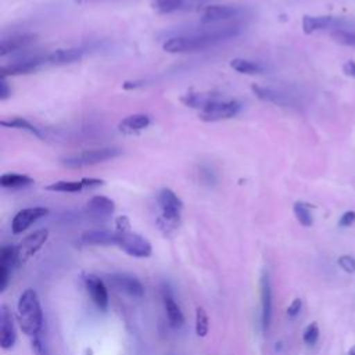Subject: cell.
<instances>
[{
	"mask_svg": "<svg viewBox=\"0 0 355 355\" xmlns=\"http://www.w3.org/2000/svg\"><path fill=\"white\" fill-rule=\"evenodd\" d=\"M259 287H261V324H262V330L268 331L270 319H272V287H270V280L266 272L262 273Z\"/></svg>",
	"mask_w": 355,
	"mask_h": 355,
	"instance_id": "7c38bea8",
	"label": "cell"
},
{
	"mask_svg": "<svg viewBox=\"0 0 355 355\" xmlns=\"http://www.w3.org/2000/svg\"><path fill=\"white\" fill-rule=\"evenodd\" d=\"M319 338V326L316 322H312L306 326V329L304 330V334H302V340L305 344L308 345H313Z\"/></svg>",
	"mask_w": 355,
	"mask_h": 355,
	"instance_id": "d6a6232c",
	"label": "cell"
},
{
	"mask_svg": "<svg viewBox=\"0 0 355 355\" xmlns=\"http://www.w3.org/2000/svg\"><path fill=\"white\" fill-rule=\"evenodd\" d=\"M241 110V104L236 100H225L216 96L202 111H200V119L205 122H216L236 116Z\"/></svg>",
	"mask_w": 355,
	"mask_h": 355,
	"instance_id": "5b68a950",
	"label": "cell"
},
{
	"mask_svg": "<svg viewBox=\"0 0 355 355\" xmlns=\"http://www.w3.org/2000/svg\"><path fill=\"white\" fill-rule=\"evenodd\" d=\"M348 25V21L340 17H331V15H305L302 18V29L305 33H313L318 31H324V29H345Z\"/></svg>",
	"mask_w": 355,
	"mask_h": 355,
	"instance_id": "ba28073f",
	"label": "cell"
},
{
	"mask_svg": "<svg viewBox=\"0 0 355 355\" xmlns=\"http://www.w3.org/2000/svg\"><path fill=\"white\" fill-rule=\"evenodd\" d=\"M82 182H83L85 189H94V187L104 184L103 179H96V178H83Z\"/></svg>",
	"mask_w": 355,
	"mask_h": 355,
	"instance_id": "f35d334b",
	"label": "cell"
},
{
	"mask_svg": "<svg viewBox=\"0 0 355 355\" xmlns=\"http://www.w3.org/2000/svg\"><path fill=\"white\" fill-rule=\"evenodd\" d=\"M252 92L255 93V96L263 101L268 103H273L277 105H283V107H294L297 104V101L290 97L288 94L272 89V87H265V86H258V85H252Z\"/></svg>",
	"mask_w": 355,
	"mask_h": 355,
	"instance_id": "e0dca14e",
	"label": "cell"
},
{
	"mask_svg": "<svg viewBox=\"0 0 355 355\" xmlns=\"http://www.w3.org/2000/svg\"><path fill=\"white\" fill-rule=\"evenodd\" d=\"M115 232H123V230H129L130 229V220L128 216L121 215L115 219Z\"/></svg>",
	"mask_w": 355,
	"mask_h": 355,
	"instance_id": "8d00e7d4",
	"label": "cell"
},
{
	"mask_svg": "<svg viewBox=\"0 0 355 355\" xmlns=\"http://www.w3.org/2000/svg\"><path fill=\"white\" fill-rule=\"evenodd\" d=\"M162 301H164V306H165V312H166V318L169 320V324L175 329L180 327L184 323V316H183L179 305L173 300L172 293L168 287H165L162 290Z\"/></svg>",
	"mask_w": 355,
	"mask_h": 355,
	"instance_id": "d6986e66",
	"label": "cell"
},
{
	"mask_svg": "<svg viewBox=\"0 0 355 355\" xmlns=\"http://www.w3.org/2000/svg\"><path fill=\"white\" fill-rule=\"evenodd\" d=\"M301 308H302V301H301L300 298H294L293 302H291V304L288 305V308H287V315H288L290 318H295V316L300 313Z\"/></svg>",
	"mask_w": 355,
	"mask_h": 355,
	"instance_id": "74e56055",
	"label": "cell"
},
{
	"mask_svg": "<svg viewBox=\"0 0 355 355\" xmlns=\"http://www.w3.org/2000/svg\"><path fill=\"white\" fill-rule=\"evenodd\" d=\"M43 333H44V330L32 337V349H33L35 355H50L47 345L44 343V338H43Z\"/></svg>",
	"mask_w": 355,
	"mask_h": 355,
	"instance_id": "836d02e7",
	"label": "cell"
},
{
	"mask_svg": "<svg viewBox=\"0 0 355 355\" xmlns=\"http://www.w3.org/2000/svg\"><path fill=\"white\" fill-rule=\"evenodd\" d=\"M240 33V28L237 25L223 26L218 29H212L208 32L193 33V35H180L169 37L164 42L162 49L166 53H191L198 50H205L212 47L223 40L232 39Z\"/></svg>",
	"mask_w": 355,
	"mask_h": 355,
	"instance_id": "6da1fadb",
	"label": "cell"
},
{
	"mask_svg": "<svg viewBox=\"0 0 355 355\" xmlns=\"http://www.w3.org/2000/svg\"><path fill=\"white\" fill-rule=\"evenodd\" d=\"M354 222H355V211H347V212H344V214L341 215V218H340V220H338V225H340L341 227H348V226H351Z\"/></svg>",
	"mask_w": 355,
	"mask_h": 355,
	"instance_id": "d590c367",
	"label": "cell"
},
{
	"mask_svg": "<svg viewBox=\"0 0 355 355\" xmlns=\"http://www.w3.org/2000/svg\"><path fill=\"white\" fill-rule=\"evenodd\" d=\"M337 263L347 273H354L355 272V258L351 257V255H341L337 259Z\"/></svg>",
	"mask_w": 355,
	"mask_h": 355,
	"instance_id": "e575fe53",
	"label": "cell"
},
{
	"mask_svg": "<svg viewBox=\"0 0 355 355\" xmlns=\"http://www.w3.org/2000/svg\"><path fill=\"white\" fill-rule=\"evenodd\" d=\"M0 344L3 349H8L15 344L17 333L12 320V315L6 305H1L0 311Z\"/></svg>",
	"mask_w": 355,
	"mask_h": 355,
	"instance_id": "2e32d148",
	"label": "cell"
},
{
	"mask_svg": "<svg viewBox=\"0 0 355 355\" xmlns=\"http://www.w3.org/2000/svg\"><path fill=\"white\" fill-rule=\"evenodd\" d=\"M33 183V179L26 176V175H21V173H14V172H8V173H3L0 176V184L6 189H22L26 186H31Z\"/></svg>",
	"mask_w": 355,
	"mask_h": 355,
	"instance_id": "d4e9b609",
	"label": "cell"
},
{
	"mask_svg": "<svg viewBox=\"0 0 355 355\" xmlns=\"http://www.w3.org/2000/svg\"><path fill=\"white\" fill-rule=\"evenodd\" d=\"M82 243L92 245H110L116 244V233L108 230H87L80 237Z\"/></svg>",
	"mask_w": 355,
	"mask_h": 355,
	"instance_id": "603a6c76",
	"label": "cell"
},
{
	"mask_svg": "<svg viewBox=\"0 0 355 355\" xmlns=\"http://www.w3.org/2000/svg\"><path fill=\"white\" fill-rule=\"evenodd\" d=\"M49 239V230L47 229H39L33 233L28 234L22 241L15 247V261L17 266L24 265L31 257H33L46 243Z\"/></svg>",
	"mask_w": 355,
	"mask_h": 355,
	"instance_id": "52a82bcc",
	"label": "cell"
},
{
	"mask_svg": "<svg viewBox=\"0 0 355 355\" xmlns=\"http://www.w3.org/2000/svg\"><path fill=\"white\" fill-rule=\"evenodd\" d=\"M150 122L151 119L147 114H132L118 123V130L123 135H133L146 129Z\"/></svg>",
	"mask_w": 355,
	"mask_h": 355,
	"instance_id": "44dd1931",
	"label": "cell"
},
{
	"mask_svg": "<svg viewBox=\"0 0 355 355\" xmlns=\"http://www.w3.org/2000/svg\"><path fill=\"white\" fill-rule=\"evenodd\" d=\"M18 323L22 331L33 337L44 330L43 327V311L40 306V301L37 293L33 288H26L18 300L17 305Z\"/></svg>",
	"mask_w": 355,
	"mask_h": 355,
	"instance_id": "7a4b0ae2",
	"label": "cell"
},
{
	"mask_svg": "<svg viewBox=\"0 0 355 355\" xmlns=\"http://www.w3.org/2000/svg\"><path fill=\"white\" fill-rule=\"evenodd\" d=\"M330 36L333 37L334 42L344 44V46H352L355 47V31L349 29H336L330 32Z\"/></svg>",
	"mask_w": 355,
	"mask_h": 355,
	"instance_id": "4dcf8cb0",
	"label": "cell"
},
{
	"mask_svg": "<svg viewBox=\"0 0 355 355\" xmlns=\"http://www.w3.org/2000/svg\"><path fill=\"white\" fill-rule=\"evenodd\" d=\"M115 211V202L105 196H94L86 204V212L93 219H107Z\"/></svg>",
	"mask_w": 355,
	"mask_h": 355,
	"instance_id": "9a60e30c",
	"label": "cell"
},
{
	"mask_svg": "<svg viewBox=\"0 0 355 355\" xmlns=\"http://www.w3.org/2000/svg\"><path fill=\"white\" fill-rule=\"evenodd\" d=\"M49 191H58V193H79L85 189L82 179L80 180H58L50 183L44 187Z\"/></svg>",
	"mask_w": 355,
	"mask_h": 355,
	"instance_id": "484cf974",
	"label": "cell"
},
{
	"mask_svg": "<svg viewBox=\"0 0 355 355\" xmlns=\"http://www.w3.org/2000/svg\"><path fill=\"white\" fill-rule=\"evenodd\" d=\"M42 64H46V57H32L21 61H15L7 65H3L0 69L1 78L14 76V75H25L36 71Z\"/></svg>",
	"mask_w": 355,
	"mask_h": 355,
	"instance_id": "5bb4252c",
	"label": "cell"
},
{
	"mask_svg": "<svg viewBox=\"0 0 355 355\" xmlns=\"http://www.w3.org/2000/svg\"><path fill=\"white\" fill-rule=\"evenodd\" d=\"M115 233L118 237L116 244L126 254L136 257V258H146V257L151 255L153 247L146 237L140 236L139 233L132 232V229L123 230V232H115Z\"/></svg>",
	"mask_w": 355,
	"mask_h": 355,
	"instance_id": "8992f818",
	"label": "cell"
},
{
	"mask_svg": "<svg viewBox=\"0 0 355 355\" xmlns=\"http://www.w3.org/2000/svg\"><path fill=\"white\" fill-rule=\"evenodd\" d=\"M122 154L119 148L115 147H101V148H92L85 150L82 153L68 155L61 158V164L67 168H83L89 165H96L98 162H104L112 158H116Z\"/></svg>",
	"mask_w": 355,
	"mask_h": 355,
	"instance_id": "277c9868",
	"label": "cell"
},
{
	"mask_svg": "<svg viewBox=\"0 0 355 355\" xmlns=\"http://www.w3.org/2000/svg\"><path fill=\"white\" fill-rule=\"evenodd\" d=\"M14 266H17L15 247L3 245L0 250V291L6 290Z\"/></svg>",
	"mask_w": 355,
	"mask_h": 355,
	"instance_id": "ac0fdd59",
	"label": "cell"
},
{
	"mask_svg": "<svg viewBox=\"0 0 355 355\" xmlns=\"http://www.w3.org/2000/svg\"><path fill=\"white\" fill-rule=\"evenodd\" d=\"M11 94V89L8 83L6 82V78H1L0 80V100H6Z\"/></svg>",
	"mask_w": 355,
	"mask_h": 355,
	"instance_id": "ab89813d",
	"label": "cell"
},
{
	"mask_svg": "<svg viewBox=\"0 0 355 355\" xmlns=\"http://www.w3.org/2000/svg\"><path fill=\"white\" fill-rule=\"evenodd\" d=\"M343 72L348 76L355 78V61H352V60L345 61L344 65H343Z\"/></svg>",
	"mask_w": 355,
	"mask_h": 355,
	"instance_id": "60d3db41",
	"label": "cell"
},
{
	"mask_svg": "<svg viewBox=\"0 0 355 355\" xmlns=\"http://www.w3.org/2000/svg\"><path fill=\"white\" fill-rule=\"evenodd\" d=\"M108 282L118 288L119 291L130 295V297H136L140 298L144 295V287L140 283L139 279H136L132 275H126V273H115L108 276Z\"/></svg>",
	"mask_w": 355,
	"mask_h": 355,
	"instance_id": "8fae6325",
	"label": "cell"
},
{
	"mask_svg": "<svg viewBox=\"0 0 355 355\" xmlns=\"http://www.w3.org/2000/svg\"><path fill=\"white\" fill-rule=\"evenodd\" d=\"M243 12V8L232 4H211L207 6L201 15V22L204 24H216L220 21H227L239 17Z\"/></svg>",
	"mask_w": 355,
	"mask_h": 355,
	"instance_id": "9c48e42d",
	"label": "cell"
},
{
	"mask_svg": "<svg viewBox=\"0 0 355 355\" xmlns=\"http://www.w3.org/2000/svg\"><path fill=\"white\" fill-rule=\"evenodd\" d=\"M85 280V286L87 288V293L90 294V298L93 300V302L97 305L98 309L105 311L108 306V291L105 284L103 283V280L100 277H97L96 275H86L83 277Z\"/></svg>",
	"mask_w": 355,
	"mask_h": 355,
	"instance_id": "4fadbf2b",
	"label": "cell"
},
{
	"mask_svg": "<svg viewBox=\"0 0 355 355\" xmlns=\"http://www.w3.org/2000/svg\"><path fill=\"white\" fill-rule=\"evenodd\" d=\"M294 215L297 218V220L302 225V226H311L313 223V216L311 212V205L302 201H297L293 207Z\"/></svg>",
	"mask_w": 355,
	"mask_h": 355,
	"instance_id": "f546056e",
	"label": "cell"
},
{
	"mask_svg": "<svg viewBox=\"0 0 355 355\" xmlns=\"http://www.w3.org/2000/svg\"><path fill=\"white\" fill-rule=\"evenodd\" d=\"M154 8L159 12L169 14L182 8H186L190 4V0H154Z\"/></svg>",
	"mask_w": 355,
	"mask_h": 355,
	"instance_id": "f1b7e54d",
	"label": "cell"
},
{
	"mask_svg": "<svg viewBox=\"0 0 355 355\" xmlns=\"http://www.w3.org/2000/svg\"><path fill=\"white\" fill-rule=\"evenodd\" d=\"M35 37L36 36L32 33H24V35H15V36L3 39L0 43V55L4 57L10 53L28 47L31 43L35 42Z\"/></svg>",
	"mask_w": 355,
	"mask_h": 355,
	"instance_id": "7402d4cb",
	"label": "cell"
},
{
	"mask_svg": "<svg viewBox=\"0 0 355 355\" xmlns=\"http://www.w3.org/2000/svg\"><path fill=\"white\" fill-rule=\"evenodd\" d=\"M230 67L240 72V73H247V75H254V73H261L263 71V67L259 62L245 60V58H233L230 61Z\"/></svg>",
	"mask_w": 355,
	"mask_h": 355,
	"instance_id": "4316f807",
	"label": "cell"
},
{
	"mask_svg": "<svg viewBox=\"0 0 355 355\" xmlns=\"http://www.w3.org/2000/svg\"><path fill=\"white\" fill-rule=\"evenodd\" d=\"M85 51L82 49H58L46 55V62L53 65H65L82 60Z\"/></svg>",
	"mask_w": 355,
	"mask_h": 355,
	"instance_id": "ffe728a7",
	"label": "cell"
},
{
	"mask_svg": "<svg viewBox=\"0 0 355 355\" xmlns=\"http://www.w3.org/2000/svg\"><path fill=\"white\" fill-rule=\"evenodd\" d=\"M47 214H49V209L44 207H31V208H24L18 211L11 222L12 233L14 234L24 233L32 223L46 216Z\"/></svg>",
	"mask_w": 355,
	"mask_h": 355,
	"instance_id": "30bf717a",
	"label": "cell"
},
{
	"mask_svg": "<svg viewBox=\"0 0 355 355\" xmlns=\"http://www.w3.org/2000/svg\"><path fill=\"white\" fill-rule=\"evenodd\" d=\"M348 355H355V345L349 348V351H348Z\"/></svg>",
	"mask_w": 355,
	"mask_h": 355,
	"instance_id": "b9f144b4",
	"label": "cell"
},
{
	"mask_svg": "<svg viewBox=\"0 0 355 355\" xmlns=\"http://www.w3.org/2000/svg\"><path fill=\"white\" fill-rule=\"evenodd\" d=\"M157 202L161 208V216L158 218L159 229L165 234L173 232L180 220V214L183 209L182 200L173 190L164 187L157 194Z\"/></svg>",
	"mask_w": 355,
	"mask_h": 355,
	"instance_id": "3957f363",
	"label": "cell"
},
{
	"mask_svg": "<svg viewBox=\"0 0 355 355\" xmlns=\"http://www.w3.org/2000/svg\"><path fill=\"white\" fill-rule=\"evenodd\" d=\"M1 126H6V128H15V129H22V130H28L29 133L35 135L36 137L39 139H44V135L40 132L39 128H36L35 125H32L29 121L24 119V118H12V119H3L1 122Z\"/></svg>",
	"mask_w": 355,
	"mask_h": 355,
	"instance_id": "83f0119b",
	"label": "cell"
},
{
	"mask_svg": "<svg viewBox=\"0 0 355 355\" xmlns=\"http://www.w3.org/2000/svg\"><path fill=\"white\" fill-rule=\"evenodd\" d=\"M208 315L202 306L196 309V333L198 337H205L208 333Z\"/></svg>",
	"mask_w": 355,
	"mask_h": 355,
	"instance_id": "1f68e13d",
	"label": "cell"
},
{
	"mask_svg": "<svg viewBox=\"0 0 355 355\" xmlns=\"http://www.w3.org/2000/svg\"><path fill=\"white\" fill-rule=\"evenodd\" d=\"M216 97V94H211V93H186L180 97V101L191 108H197L200 111H202L214 98Z\"/></svg>",
	"mask_w": 355,
	"mask_h": 355,
	"instance_id": "cb8c5ba5",
	"label": "cell"
}]
</instances>
